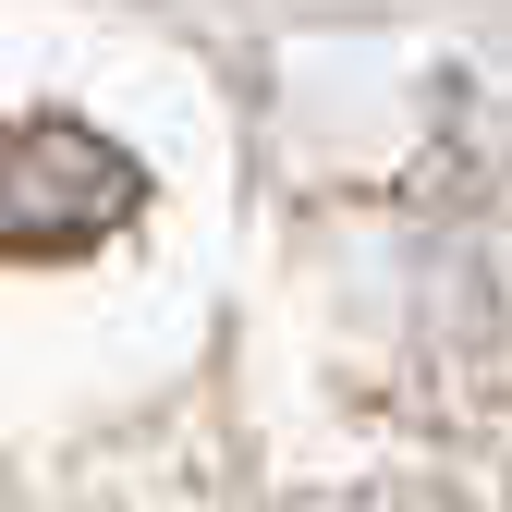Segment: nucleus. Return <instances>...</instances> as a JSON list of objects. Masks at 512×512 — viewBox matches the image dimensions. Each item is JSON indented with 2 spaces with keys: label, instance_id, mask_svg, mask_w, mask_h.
<instances>
[{
  "label": "nucleus",
  "instance_id": "obj_1",
  "mask_svg": "<svg viewBox=\"0 0 512 512\" xmlns=\"http://www.w3.org/2000/svg\"><path fill=\"white\" fill-rule=\"evenodd\" d=\"M147 220V171L135 147H110L98 122L74 110H25V122H0V256H86L110 232H135Z\"/></svg>",
  "mask_w": 512,
  "mask_h": 512
},
{
  "label": "nucleus",
  "instance_id": "obj_2",
  "mask_svg": "<svg viewBox=\"0 0 512 512\" xmlns=\"http://www.w3.org/2000/svg\"><path fill=\"white\" fill-rule=\"evenodd\" d=\"M293 512H439L427 488H317V500H293Z\"/></svg>",
  "mask_w": 512,
  "mask_h": 512
}]
</instances>
